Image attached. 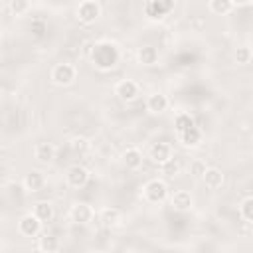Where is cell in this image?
<instances>
[{"label": "cell", "instance_id": "9a60e30c", "mask_svg": "<svg viewBox=\"0 0 253 253\" xmlns=\"http://www.w3.org/2000/svg\"><path fill=\"white\" fill-rule=\"evenodd\" d=\"M43 184H45L43 174L38 172V170H32V172L26 174V178H24V186H26V190H30V192H40V190L43 188Z\"/></svg>", "mask_w": 253, "mask_h": 253}, {"label": "cell", "instance_id": "603a6c76", "mask_svg": "<svg viewBox=\"0 0 253 253\" xmlns=\"http://www.w3.org/2000/svg\"><path fill=\"white\" fill-rule=\"evenodd\" d=\"M239 213H241V217H243L247 223L253 221V198H251V196L243 198V202H241V206H239Z\"/></svg>", "mask_w": 253, "mask_h": 253}, {"label": "cell", "instance_id": "8992f818", "mask_svg": "<svg viewBox=\"0 0 253 253\" xmlns=\"http://www.w3.org/2000/svg\"><path fill=\"white\" fill-rule=\"evenodd\" d=\"M40 227H42V221H40L34 213L24 215V217L20 219V223H18L20 233H22V235H26V237H36V235L40 233Z\"/></svg>", "mask_w": 253, "mask_h": 253}, {"label": "cell", "instance_id": "44dd1931", "mask_svg": "<svg viewBox=\"0 0 253 253\" xmlns=\"http://www.w3.org/2000/svg\"><path fill=\"white\" fill-rule=\"evenodd\" d=\"M38 249L47 251V253H53V251L59 249V241H57V237H53V235H42L40 241H38Z\"/></svg>", "mask_w": 253, "mask_h": 253}, {"label": "cell", "instance_id": "d6986e66", "mask_svg": "<svg viewBox=\"0 0 253 253\" xmlns=\"http://www.w3.org/2000/svg\"><path fill=\"white\" fill-rule=\"evenodd\" d=\"M34 215L43 223V221H49L53 217V208L49 202H38L34 206Z\"/></svg>", "mask_w": 253, "mask_h": 253}, {"label": "cell", "instance_id": "e0dca14e", "mask_svg": "<svg viewBox=\"0 0 253 253\" xmlns=\"http://www.w3.org/2000/svg\"><path fill=\"white\" fill-rule=\"evenodd\" d=\"M99 219H101V223L105 227H113V225H117L121 221V211L117 208H105V210H101Z\"/></svg>", "mask_w": 253, "mask_h": 253}, {"label": "cell", "instance_id": "4dcf8cb0", "mask_svg": "<svg viewBox=\"0 0 253 253\" xmlns=\"http://www.w3.org/2000/svg\"><path fill=\"white\" fill-rule=\"evenodd\" d=\"M233 4H245V2H249V0H231Z\"/></svg>", "mask_w": 253, "mask_h": 253}, {"label": "cell", "instance_id": "7402d4cb", "mask_svg": "<svg viewBox=\"0 0 253 253\" xmlns=\"http://www.w3.org/2000/svg\"><path fill=\"white\" fill-rule=\"evenodd\" d=\"M194 125H196V123H194V119H192L190 113H180V115H176V119H174L176 132H182V130H186L188 126H194Z\"/></svg>", "mask_w": 253, "mask_h": 253}, {"label": "cell", "instance_id": "f546056e", "mask_svg": "<svg viewBox=\"0 0 253 253\" xmlns=\"http://www.w3.org/2000/svg\"><path fill=\"white\" fill-rule=\"evenodd\" d=\"M45 30H47L45 22H42V20H34V22H32V34H34L36 38H42V36L45 34Z\"/></svg>", "mask_w": 253, "mask_h": 253}, {"label": "cell", "instance_id": "ba28073f", "mask_svg": "<svg viewBox=\"0 0 253 253\" xmlns=\"http://www.w3.org/2000/svg\"><path fill=\"white\" fill-rule=\"evenodd\" d=\"M150 158H152V162H156V164L168 162V160L172 158V148H170V144H166V142H154V144L150 146Z\"/></svg>", "mask_w": 253, "mask_h": 253}, {"label": "cell", "instance_id": "6da1fadb", "mask_svg": "<svg viewBox=\"0 0 253 253\" xmlns=\"http://www.w3.org/2000/svg\"><path fill=\"white\" fill-rule=\"evenodd\" d=\"M119 49L111 42H101L95 43L91 49V59L99 69H113L119 63Z\"/></svg>", "mask_w": 253, "mask_h": 253}, {"label": "cell", "instance_id": "8fae6325", "mask_svg": "<svg viewBox=\"0 0 253 253\" xmlns=\"http://www.w3.org/2000/svg\"><path fill=\"white\" fill-rule=\"evenodd\" d=\"M91 217H93V210H91V206H87V204H75L73 208H71V219L75 221V223H89L91 221Z\"/></svg>", "mask_w": 253, "mask_h": 253}, {"label": "cell", "instance_id": "d4e9b609", "mask_svg": "<svg viewBox=\"0 0 253 253\" xmlns=\"http://www.w3.org/2000/svg\"><path fill=\"white\" fill-rule=\"evenodd\" d=\"M210 8L215 14H227V12H231L233 2L231 0H210Z\"/></svg>", "mask_w": 253, "mask_h": 253}, {"label": "cell", "instance_id": "4316f807", "mask_svg": "<svg viewBox=\"0 0 253 253\" xmlns=\"http://www.w3.org/2000/svg\"><path fill=\"white\" fill-rule=\"evenodd\" d=\"M28 0H12L10 2V10L16 14V16H20V14H24L26 10H28Z\"/></svg>", "mask_w": 253, "mask_h": 253}, {"label": "cell", "instance_id": "ffe728a7", "mask_svg": "<svg viewBox=\"0 0 253 253\" xmlns=\"http://www.w3.org/2000/svg\"><path fill=\"white\" fill-rule=\"evenodd\" d=\"M123 162L126 164V168H138L142 164V154L136 148H128L123 154Z\"/></svg>", "mask_w": 253, "mask_h": 253}, {"label": "cell", "instance_id": "9c48e42d", "mask_svg": "<svg viewBox=\"0 0 253 253\" xmlns=\"http://www.w3.org/2000/svg\"><path fill=\"white\" fill-rule=\"evenodd\" d=\"M115 91H117L119 99H123V101H132V99L138 95V85H136L134 81H130V79H125V81L117 83Z\"/></svg>", "mask_w": 253, "mask_h": 253}, {"label": "cell", "instance_id": "52a82bcc", "mask_svg": "<svg viewBox=\"0 0 253 253\" xmlns=\"http://www.w3.org/2000/svg\"><path fill=\"white\" fill-rule=\"evenodd\" d=\"M87 180H89L87 168L75 164V166H71V168L67 170V184H69V186H73V188H83V186L87 184Z\"/></svg>", "mask_w": 253, "mask_h": 253}, {"label": "cell", "instance_id": "f1b7e54d", "mask_svg": "<svg viewBox=\"0 0 253 253\" xmlns=\"http://www.w3.org/2000/svg\"><path fill=\"white\" fill-rule=\"evenodd\" d=\"M235 59H237V63H249V59H251V49H249V47H237Z\"/></svg>", "mask_w": 253, "mask_h": 253}, {"label": "cell", "instance_id": "484cf974", "mask_svg": "<svg viewBox=\"0 0 253 253\" xmlns=\"http://www.w3.org/2000/svg\"><path fill=\"white\" fill-rule=\"evenodd\" d=\"M204 170H206V162H204V160H194V162L190 164V174H192L194 178H202Z\"/></svg>", "mask_w": 253, "mask_h": 253}, {"label": "cell", "instance_id": "2e32d148", "mask_svg": "<svg viewBox=\"0 0 253 253\" xmlns=\"http://www.w3.org/2000/svg\"><path fill=\"white\" fill-rule=\"evenodd\" d=\"M146 107H148V111H152V113H162V111H166V107H168V99H166V95H162V93H152V95L148 97V101H146Z\"/></svg>", "mask_w": 253, "mask_h": 253}, {"label": "cell", "instance_id": "277c9868", "mask_svg": "<svg viewBox=\"0 0 253 253\" xmlns=\"http://www.w3.org/2000/svg\"><path fill=\"white\" fill-rule=\"evenodd\" d=\"M172 8H174V0H150V2L144 6V12H146L148 18L158 20V18L166 16Z\"/></svg>", "mask_w": 253, "mask_h": 253}, {"label": "cell", "instance_id": "5b68a950", "mask_svg": "<svg viewBox=\"0 0 253 253\" xmlns=\"http://www.w3.org/2000/svg\"><path fill=\"white\" fill-rule=\"evenodd\" d=\"M99 12H101V8H99L97 2L85 0V2H81L79 8H77V18H79L83 24H93V22L99 18Z\"/></svg>", "mask_w": 253, "mask_h": 253}, {"label": "cell", "instance_id": "cb8c5ba5", "mask_svg": "<svg viewBox=\"0 0 253 253\" xmlns=\"http://www.w3.org/2000/svg\"><path fill=\"white\" fill-rule=\"evenodd\" d=\"M69 148L75 152V154H85L89 150V140L85 136H75L69 140Z\"/></svg>", "mask_w": 253, "mask_h": 253}, {"label": "cell", "instance_id": "ac0fdd59", "mask_svg": "<svg viewBox=\"0 0 253 253\" xmlns=\"http://www.w3.org/2000/svg\"><path fill=\"white\" fill-rule=\"evenodd\" d=\"M136 55H138V61H140L142 65H154V63L158 61V51H156V47H152V45L140 47Z\"/></svg>", "mask_w": 253, "mask_h": 253}, {"label": "cell", "instance_id": "83f0119b", "mask_svg": "<svg viewBox=\"0 0 253 253\" xmlns=\"http://www.w3.org/2000/svg\"><path fill=\"white\" fill-rule=\"evenodd\" d=\"M162 168H164V174H168V176H174V174H178V170H180V164H178V160H174V158H170L168 162H164V164H160Z\"/></svg>", "mask_w": 253, "mask_h": 253}, {"label": "cell", "instance_id": "3957f363", "mask_svg": "<svg viewBox=\"0 0 253 253\" xmlns=\"http://www.w3.org/2000/svg\"><path fill=\"white\" fill-rule=\"evenodd\" d=\"M51 79L57 85H69L75 79V67L71 63H57L51 69Z\"/></svg>", "mask_w": 253, "mask_h": 253}, {"label": "cell", "instance_id": "4fadbf2b", "mask_svg": "<svg viewBox=\"0 0 253 253\" xmlns=\"http://www.w3.org/2000/svg\"><path fill=\"white\" fill-rule=\"evenodd\" d=\"M172 208L174 210H178V211H188L190 208H192V194L190 192H186V190H180V192H174V196H172Z\"/></svg>", "mask_w": 253, "mask_h": 253}, {"label": "cell", "instance_id": "7a4b0ae2", "mask_svg": "<svg viewBox=\"0 0 253 253\" xmlns=\"http://www.w3.org/2000/svg\"><path fill=\"white\" fill-rule=\"evenodd\" d=\"M144 196H146L148 202L158 204V202L166 200V196H168V186H166L162 180H150V182L144 186Z\"/></svg>", "mask_w": 253, "mask_h": 253}, {"label": "cell", "instance_id": "30bf717a", "mask_svg": "<svg viewBox=\"0 0 253 253\" xmlns=\"http://www.w3.org/2000/svg\"><path fill=\"white\" fill-rule=\"evenodd\" d=\"M202 180H204V184H206L208 188H211V190L221 188V184H223V172H221L219 168H208V166H206V170H204V174H202Z\"/></svg>", "mask_w": 253, "mask_h": 253}, {"label": "cell", "instance_id": "5bb4252c", "mask_svg": "<svg viewBox=\"0 0 253 253\" xmlns=\"http://www.w3.org/2000/svg\"><path fill=\"white\" fill-rule=\"evenodd\" d=\"M178 138H180V142L184 146H196L200 142V138H202V130L194 125V126H188L186 130L178 132Z\"/></svg>", "mask_w": 253, "mask_h": 253}, {"label": "cell", "instance_id": "7c38bea8", "mask_svg": "<svg viewBox=\"0 0 253 253\" xmlns=\"http://www.w3.org/2000/svg\"><path fill=\"white\" fill-rule=\"evenodd\" d=\"M34 156H36V160L38 162H51L53 160V156H55V148H53V144H49V142H38L36 146H34Z\"/></svg>", "mask_w": 253, "mask_h": 253}]
</instances>
